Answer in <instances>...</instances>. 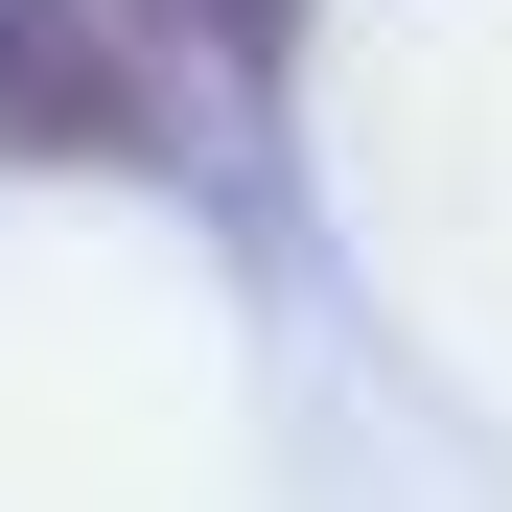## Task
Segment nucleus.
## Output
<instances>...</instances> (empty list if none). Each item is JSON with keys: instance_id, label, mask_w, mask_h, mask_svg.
I'll use <instances>...</instances> for the list:
<instances>
[{"instance_id": "f257e3e1", "label": "nucleus", "mask_w": 512, "mask_h": 512, "mask_svg": "<svg viewBox=\"0 0 512 512\" xmlns=\"http://www.w3.org/2000/svg\"><path fill=\"white\" fill-rule=\"evenodd\" d=\"M0 163H163V70L117 0H0Z\"/></svg>"}, {"instance_id": "f03ea898", "label": "nucleus", "mask_w": 512, "mask_h": 512, "mask_svg": "<svg viewBox=\"0 0 512 512\" xmlns=\"http://www.w3.org/2000/svg\"><path fill=\"white\" fill-rule=\"evenodd\" d=\"M117 24H140V47H187V70H233V94H256V70L303 47V0H117Z\"/></svg>"}]
</instances>
